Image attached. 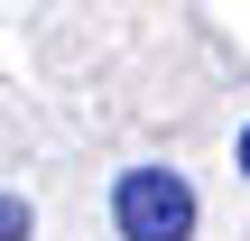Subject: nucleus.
<instances>
[{
    "mask_svg": "<svg viewBox=\"0 0 250 241\" xmlns=\"http://www.w3.org/2000/svg\"><path fill=\"white\" fill-rule=\"evenodd\" d=\"M111 223H121V241H195V186L176 167H121Z\"/></svg>",
    "mask_w": 250,
    "mask_h": 241,
    "instance_id": "f257e3e1",
    "label": "nucleus"
},
{
    "mask_svg": "<svg viewBox=\"0 0 250 241\" xmlns=\"http://www.w3.org/2000/svg\"><path fill=\"white\" fill-rule=\"evenodd\" d=\"M0 241H28V204L19 195H0Z\"/></svg>",
    "mask_w": 250,
    "mask_h": 241,
    "instance_id": "f03ea898",
    "label": "nucleus"
},
{
    "mask_svg": "<svg viewBox=\"0 0 250 241\" xmlns=\"http://www.w3.org/2000/svg\"><path fill=\"white\" fill-rule=\"evenodd\" d=\"M232 167H241V176H250V130H241V149H232Z\"/></svg>",
    "mask_w": 250,
    "mask_h": 241,
    "instance_id": "7ed1b4c3",
    "label": "nucleus"
}]
</instances>
